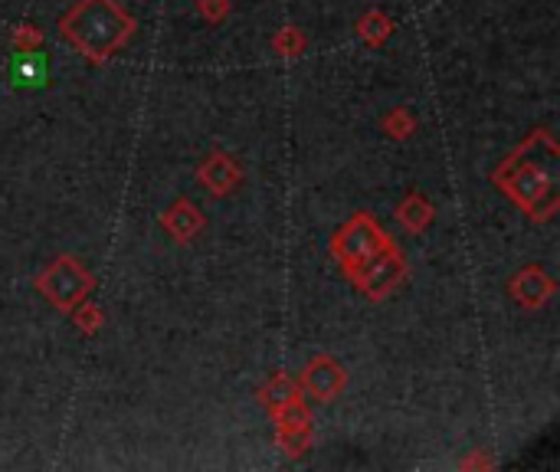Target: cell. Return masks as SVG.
<instances>
[{
    "instance_id": "cell-11",
    "label": "cell",
    "mask_w": 560,
    "mask_h": 472,
    "mask_svg": "<svg viewBox=\"0 0 560 472\" xmlns=\"http://www.w3.org/2000/svg\"><path fill=\"white\" fill-rule=\"evenodd\" d=\"M299 394H302V391H299V381H295V377H289L285 371H279V374L272 377V381L259 391V400H262V404H266L272 413H276L279 407H285L289 400H295Z\"/></svg>"
},
{
    "instance_id": "cell-13",
    "label": "cell",
    "mask_w": 560,
    "mask_h": 472,
    "mask_svg": "<svg viewBox=\"0 0 560 472\" xmlns=\"http://www.w3.org/2000/svg\"><path fill=\"white\" fill-rule=\"evenodd\" d=\"M14 79H17V86H43L46 82V59L37 50L23 53V59L14 66Z\"/></svg>"
},
{
    "instance_id": "cell-9",
    "label": "cell",
    "mask_w": 560,
    "mask_h": 472,
    "mask_svg": "<svg viewBox=\"0 0 560 472\" xmlns=\"http://www.w3.org/2000/svg\"><path fill=\"white\" fill-rule=\"evenodd\" d=\"M197 177H200V184L207 187L210 194H230V191H236V184L243 181V171L236 168V161L230 158V155H210L204 164H200V171H197Z\"/></svg>"
},
{
    "instance_id": "cell-6",
    "label": "cell",
    "mask_w": 560,
    "mask_h": 472,
    "mask_svg": "<svg viewBox=\"0 0 560 472\" xmlns=\"http://www.w3.org/2000/svg\"><path fill=\"white\" fill-rule=\"evenodd\" d=\"M344 384H348V371H344L331 354H318V358H312L299 377V391L321 400V404L335 400L344 391Z\"/></svg>"
},
{
    "instance_id": "cell-3",
    "label": "cell",
    "mask_w": 560,
    "mask_h": 472,
    "mask_svg": "<svg viewBox=\"0 0 560 472\" xmlns=\"http://www.w3.org/2000/svg\"><path fill=\"white\" fill-rule=\"evenodd\" d=\"M390 243H393L390 233L380 227L371 214L361 210V214H354L335 236H331V253L338 256V263L344 266V276L351 279L357 269L364 263H371V259Z\"/></svg>"
},
{
    "instance_id": "cell-2",
    "label": "cell",
    "mask_w": 560,
    "mask_h": 472,
    "mask_svg": "<svg viewBox=\"0 0 560 472\" xmlns=\"http://www.w3.org/2000/svg\"><path fill=\"white\" fill-rule=\"evenodd\" d=\"M135 33V20L118 0H79L59 17V37L73 50L102 66L122 50Z\"/></svg>"
},
{
    "instance_id": "cell-16",
    "label": "cell",
    "mask_w": 560,
    "mask_h": 472,
    "mask_svg": "<svg viewBox=\"0 0 560 472\" xmlns=\"http://www.w3.org/2000/svg\"><path fill=\"white\" fill-rule=\"evenodd\" d=\"M73 312H76V325L82 328V332L95 335L102 328V315H99L95 305H82V309H73Z\"/></svg>"
},
{
    "instance_id": "cell-18",
    "label": "cell",
    "mask_w": 560,
    "mask_h": 472,
    "mask_svg": "<svg viewBox=\"0 0 560 472\" xmlns=\"http://www.w3.org/2000/svg\"><path fill=\"white\" fill-rule=\"evenodd\" d=\"M197 10L210 23H220V20H226V14H230V0H197Z\"/></svg>"
},
{
    "instance_id": "cell-15",
    "label": "cell",
    "mask_w": 560,
    "mask_h": 472,
    "mask_svg": "<svg viewBox=\"0 0 560 472\" xmlns=\"http://www.w3.org/2000/svg\"><path fill=\"white\" fill-rule=\"evenodd\" d=\"M384 128H387V135L390 138H407L413 128H416V122H413V115L410 112H403V109H393L387 118H384Z\"/></svg>"
},
{
    "instance_id": "cell-8",
    "label": "cell",
    "mask_w": 560,
    "mask_h": 472,
    "mask_svg": "<svg viewBox=\"0 0 560 472\" xmlns=\"http://www.w3.org/2000/svg\"><path fill=\"white\" fill-rule=\"evenodd\" d=\"M554 289H557V282L551 276H544L538 266H524L521 273L511 279V295H515L524 309H541L554 295Z\"/></svg>"
},
{
    "instance_id": "cell-5",
    "label": "cell",
    "mask_w": 560,
    "mask_h": 472,
    "mask_svg": "<svg viewBox=\"0 0 560 472\" xmlns=\"http://www.w3.org/2000/svg\"><path fill=\"white\" fill-rule=\"evenodd\" d=\"M403 276H407V259H403V250L397 243H390L371 259V263H364L357 269L351 282L367 295V299H384Z\"/></svg>"
},
{
    "instance_id": "cell-14",
    "label": "cell",
    "mask_w": 560,
    "mask_h": 472,
    "mask_svg": "<svg viewBox=\"0 0 560 472\" xmlns=\"http://www.w3.org/2000/svg\"><path fill=\"white\" fill-rule=\"evenodd\" d=\"M272 46H276V50L282 53V56H299L302 50H305V37H302V33L299 30H295V27H285L282 33H279V37L276 40H272Z\"/></svg>"
},
{
    "instance_id": "cell-17",
    "label": "cell",
    "mask_w": 560,
    "mask_h": 472,
    "mask_svg": "<svg viewBox=\"0 0 560 472\" xmlns=\"http://www.w3.org/2000/svg\"><path fill=\"white\" fill-rule=\"evenodd\" d=\"M43 43V33L37 27H17L14 33V46L20 53H30V50H37V46Z\"/></svg>"
},
{
    "instance_id": "cell-7",
    "label": "cell",
    "mask_w": 560,
    "mask_h": 472,
    "mask_svg": "<svg viewBox=\"0 0 560 472\" xmlns=\"http://www.w3.org/2000/svg\"><path fill=\"white\" fill-rule=\"evenodd\" d=\"M204 214H200V207L194 204V200H174V207H168L161 214V227L168 230L174 236V243H190L194 236L204 230Z\"/></svg>"
},
{
    "instance_id": "cell-12",
    "label": "cell",
    "mask_w": 560,
    "mask_h": 472,
    "mask_svg": "<svg viewBox=\"0 0 560 472\" xmlns=\"http://www.w3.org/2000/svg\"><path fill=\"white\" fill-rule=\"evenodd\" d=\"M393 33V20L387 14H380V10H371V14H364L361 23H357V37H361L367 46H384Z\"/></svg>"
},
{
    "instance_id": "cell-4",
    "label": "cell",
    "mask_w": 560,
    "mask_h": 472,
    "mask_svg": "<svg viewBox=\"0 0 560 472\" xmlns=\"http://www.w3.org/2000/svg\"><path fill=\"white\" fill-rule=\"evenodd\" d=\"M95 279L76 256H59L56 263L37 276V289L50 299L59 312H73L79 302H86Z\"/></svg>"
},
{
    "instance_id": "cell-10",
    "label": "cell",
    "mask_w": 560,
    "mask_h": 472,
    "mask_svg": "<svg viewBox=\"0 0 560 472\" xmlns=\"http://www.w3.org/2000/svg\"><path fill=\"white\" fill-rule=\"evenodd\" d=\"M433 204H426V200L420 194H410V197H403L400 200V207H397V220H400V227L403 230H410V233H423L426 227L433 223Z\"/></svg>"
},
{
    "instance_id": "cell-1",
    "label": "cell",
    "mask_w": 560,
    "mask_h": 472,
    "mask_svg": "<svg viewBox=\"0 0 560 472\" xmlns=\"http://www.w3.org/2000/svg\"><path fill=\"white\" fill-rule=\"evenodd\" d=\"M557 158L560 148L547 128L531 132L498 164L492 181L502 187L531 220H551L557 210Z\"/></svg>"
}]
</instances>
